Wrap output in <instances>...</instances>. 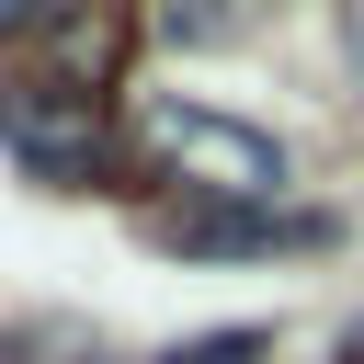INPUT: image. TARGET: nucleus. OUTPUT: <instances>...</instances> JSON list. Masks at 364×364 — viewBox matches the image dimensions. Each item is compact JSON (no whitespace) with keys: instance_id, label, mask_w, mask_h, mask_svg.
Here are the masks:
<instances>
[{"instance_id":"nucleus-1","label":"nucleus","mask_w":364,"mask_h":364,"mask_svg":"<svg viewBox=\"0 0 364 364\" xmlns=\"http://www.w3.org/2000/svg\"><path fill=\"white\" fill-rule=\"evenodd\" d=\"M148 148H159L205 205H273L284 171H296L262 125H239V114H216V102H148Z\"/></svg>"},{"instance_id":"nucleus-2","label":"nucleus","mask_w":364,"mask_h":364,"mask_svg":"<svg viewBox=\"0 0 364 364\" xmlns=\"http://www.w3.org/2000/svg\"><path fill=\"white\" fill-rule=\"evenodd\" d=\"M0 148L34 171V182H91L102 171V114L80 80H0Z\"/></svg>"},{"instance_id":"nucleus-3","label":"nucleus","mask_w":364,"mask_h":364,"mask_svg":"<svg viewBox=\"0 0 364 364\" xmlns=\"http://www.w3.org/2000/svg\"><path fill=\"white\" fill-rule=\"evenodd\" d=\"M330 216H284V205H182L159 216V250L182 262H262V250H330Z\"/></svg>"},{"instance_id":"nucleus-4","label":"nucleus","mask_w":364,"mask_h":364,"mask_svg":"<svg viewBox=\"0 0 364 364\" xmlns=\"http://www.w3.org/2000/svg\"><path fill=\"white\" fill-rule=\"evenodd\" d=\"M250 23H262V0H148V34L182 46V57H216V46H239Z\"/></svg>"},{"instance_id":"nucleus-5","label":"nucleus","mask_w":364,"mask_h":364,"mask_svg":"<svg viewBox=\"0 0 364 364\" xmlns=\"http://www.w3.org/2000/svg\"><path fill=\"white\" fill-rule=\"evenodd\" d=\"M0 364H114V353H102L80 318H23V330L0 341Z\"/></svg>"},{"instance_id":"nucleus-6","label":"nucleus","mask_w":364,"mask_h":364,"mask_svg":"<svg viewBox=\"0 0 364 364\" xmlns=\"http://www.w3.org/2000/svg\"><path fill=\"white\" fill-rule=\"evenodd\" d=\"M159 364H273V330H262V318H228V330H193V341H171Z\"/></svg>"},{"instance_id":"nucleus-7","label":"nucleus","mask_w":364,"mask_h":364,"mask_svg":"<svg viewBox=\"0 0 364 364\" xmlns=\"http://www.w3.org/2000/svg\"><path fill=\"white\" fill-rule=\"evenodd\" d=\"M68 0H0V34H34V23H57Z\"/></svg>"},{"instance_id":"nucleus-8","label":"nucleus","mask_w":364,"mask_h":364,"mask_svg":"<svg viewBox=\"0 0 364 364\" xmlns=\"http://www.w3.org/2000/svg\"><path fill=\"white\" fill-rule=\"evenodd\" d=\"M330 364H364V318H341V341H330Z\"/></svg>"}]
</instances>
